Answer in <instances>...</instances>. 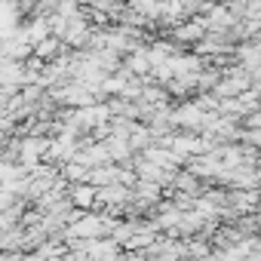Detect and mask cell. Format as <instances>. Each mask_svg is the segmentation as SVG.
I'll list each match as a JSON object with an SVG mask.
<instances>
[{"label":"cell","mask_w":261,"mask_h":261,"mask_svg":"<svg viewBox=\"0 0 261 261\" xmlns=\"http://www.w3.org/2000/svg\"><path fill=\"white\" fill-rule=\"evenodd\" d=\"M0 13H4V0H0Z\"/></svg>","instance_id":"obj_1"}]
</instances>
